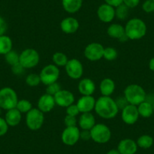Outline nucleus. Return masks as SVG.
Masks as SVG:
<instances>
[{"label": "nucleus", "mask_w": 154, "mask_h": 154, "mask_svg": "<svg viewBox=\"0 0 154 154\" xmlns=\"http://www.w3.org/2000/svg\"><path fill=\"white\" fill-rule=\"evenodd\" d=\"M139 113L137 106L131 104H127L122 109L121 118L124 123L127 125H134L139 119Z\"/></svg>", "instance_id": "12"}, {"label": "nucleus", "mask_w": 154, "mask_h": 154, "mask_svg": "<svg viewBox=\"0 0 154 154\" xmlns=\"http://www.w3.org/2000/svg\"><path fill=\"white\" fill-rule=\"evenodd\" d=\"M8 29V25L6 21L2 17L0 16V35H5Z\"/></svg>", "instance_id": "41"}, {"label": "nucleus", "mask_w": 154, "mask_h": 154, "mask_svg": "<svg viewBox=\"0 0 154 154\" xmlns=\"http://www.w3.org/2000/svg\"><path fill=\"white\" fill-rule=\"evenodd\" d=\"M96 100L92 95H82L77 100L76 105L81 113L91 112L94 109Z\"/></svg>", "instance_id": "16"}, {"label": "nucleus", "mask_w": 154, "mask_h": 154, "mask_svg": "<svg viewBox=\"0 0 154 154\" xmlns=\"http://www.w3.org/2000/svg\"><path fill=\"white\" fill-rule=\"evenodd\" d=\"M11 71H12V72L14 74V75H20L24 72L25 69L21 66V65H20V63H16V64L11 66Z\"/></svg>", "instance_id": "39"}, {"label": "nucleus", "mask_w": 154, "mask_h": 154, "mask_svg": "<svg viewBox=\"0 0 154 154\" xmlns=\"http://www.w3.org/2000/svg\"><path fill=\"white\" fill-rule=\"evenodd\" d=\"M95 124V117L91 112L81 113L78 119V125L82 130H89L90 131Z\"/></svg>", "instance_id": "21"}, {"label": "nucleus", "mask_w": 154, "mask_h": 154, "mask_svg": "<svg viewBox=\"0 0 154 154\" xmlns=\"http://www.w3.org/2000/svg\"><path fill=\"white\" fill-rule=\"evenodd\" d=\"M91 139L95 143L103 144L109 141L112 136L110 129L103 123H96L90 130Z\"/></svg>", "instance_id": "5"}, {"label": "nucleus", "mask_w": 154, "mask_h": 154, "mask_svg": "<svg viewBox=\"0 0 154 154\" xmlns=\"http://www.w3.org/2000/svg\"><path fill=\"white\" fill-rule=\"evenodd\" d=\"M26 125L31 131L40 129L45 122V113L38 108H32L26 113Z\"/></svg>", "instance_id": "7"}, {"label": "nucleus", "mask_w": 154, "mask_h": 154, "mask_svg": "<svg viewBox=\"0 0 154 154\" xmlns=\"http://www.w3.org/2000/svg\"><path fill=\"white\" fill-rule=\"evenodd\" d=\"M41 83L45 85V86L49 84L56 82L60 77V69L54 63L48 64L44 66L39 72Z\"/></svg>", "instance_id": "8"}, {"label": "nucleus", "mask_w": 154, "mask_h": 154, "mask_svg": "<svg viewBox=\"0 0 154 154\" xmlns=\"http://www.w3.org/2000/svg\"><path fill=\"white\" fill-rule=\"evenodd\" d=\"M40 61V55L34 48H26L20 53L19 63L25 69L35 67Z\"/></svg>", "instance_id": "6"}, {"label": "nucleus", "mask_w": 154, "mask_h": 154, "mask_svg": "<svg viewBox=\"0 0 154 154\" xmlns=\"http://www.w3.org/2000/svg\"><path fill=\"white\" fill-rule=\"evenodd\" d=\"M9 154H14V153H9Z\"/></svg>", "instance_id": "48"}, {"label": "nucleus", "mask_w": 154, "mask_h": 154, "mask_svg": "<svg viewBox=\"0 0 154 154\" xmlns=\"http://www.w3.org/2000/svg\"><path fill=\"white\" fill-rule=\"evenodd\" d=\"M80 139L84 140H88L91 139V133L89 130H82L80 131Z\"/></svg>", "instance_id": "43"}, {"label": "nucleus", "mask_w": 154, "mask_h": 154, "mask_svg": "<svg viewBox=\"0 0 154 154\" xmlns=\"http://www.w3.org/2000/svg\"><path fill=\"white\" fill-rule=\"evenodd\" d=\"M68 59L67 56L63 52L60 51H57L52 55V61L54 65L57 67H64L67 63Z\"/></svg>", "instance_id": "27"}, {"label": "nucleus", "mask_w": 154, "mask_h": 154, "mask_svg": "<svg viewBox=\"0 0 154 154\" xmlns=\"http://www.w3.org/2000/svg\"><path fill=\"white\" fill-rule=\"evenodd\" d=\"M149 68L151 71L154 72V57L149 60Z\"/></svg>", "instance_id": "44"}, {"label": "nucleus", "mask_w": 154, "mask_h": 154, "mask_svg": "<svg viewBox=\"0 0 154 154\" xmlns=\"http://www.w3.org/2000/svg\"><path fill=\"white\" fill-rule=\"evenodd\" d=\"M66 115L75 116V117H77L81 113L79 108L77 106L76 103H72V104L69 105L67 107H66Z\"/></svg>", "instance_id": "36"}, {"label": "nucleus", "mask_w": 154, "mask_h": 154, "mask_svg": "<svg viewBox=\"0 0 154 154\" xmlns=\"http://www.w3.org/2000/svg\"><path fill=\"white\" fill-rule=\"evenodd\" d=\"M96 89L94 81L89 78L81 79L78 84V90L82 95H92Z\"/></svg>", "instance_id": "20"}, {"label": "nucleus", "mask_w": 154, "mask_h": 154, "mask_svg": "<svg viewBox=\"0 0 154 154\" xmlns=\"http://www.w3.org/2000/svg\"><path fill=\"white\" fill-rule=\"evenodd\" d=\"M5 60L8 64L10 66H13V65L16 64V63H19V57H20V54L14 50H11L9 52L5 54Z\"/></svg>", "instance_id": "31"}, {"label": "nucleus", "mask_w": 154, "mask_h": 154, "mask_svg": "<svg viewBox=\"0 0 154 154\" xmlns=\"http://www.w3.org/2000/svg\"><path fill=\"white\" fill-rule=\"evenodd\" d=\"M63 123L66 127H74L77 126L78 124V119L75 116L66 115L63 119Z\"/></svg>", "instance_id": "35"}, {"label": "nucleus", "mask_w": 154, "mask_h": 154, "mask_svg": "<svg viewBox=\"0 0 154 154\" xmlns=\"http://www.w3.org/2000/svg\"><path fill=\"white\" fill-rule=\"evenodd\" d=\"M104 47L98 42H91L87 45L84 49V56L89 61H98L103 58Z\"/></svg>", "instance_id": "10"}, {"label": "nucleus", "mask_w": 154, "mask_h": 154, "mask_svg": "<svg viewBox=\"0 0 154 154\" xmlns=\"http://www.w3.org/2000/svg\"><path fill=\"white\" fill-rule=\"evenodd\" d=\"M5 119L9 127H16L20 123L22 119V113L17 109H8L5 115Z\"/></svg>", "instance_id": "22"}, {"label": "nucleus", "mask_w": 154, "mask_h": 154, "mask_svg": "<svg viewBox=\"0 0 154 154\" xmlns=\"http://www.w3.org/2000/svg\"><path fill=\"white\" fill-rule=\"evenodd\" d=\"M140 1V0H123L122 4H124L128 8H134L139 5Z\"/></svg>", "instance_id": "40"}, {"label": "nucleus", "mask_w": 154, "mask_h": 154, "mask_svg": "<svg viewBox=\"0 0 154 154\" xmlns=\"http://www.w3.org/2000/svg\"><path fill=\"white\" fill-rule=\"evenodd\" d=\"M106 33L110 38L119 39V41H125L128 39L125 35V26L119 23H111L106 29Z\"/></svg>", "instance_id": "17"}, {"label": "nucleus", "mask_w": 154, "mask_h": 154, "mask_svg": "<svg viewBox=\"0 0 154 154\" xmlns=\"http://www.w3.org/2000/svg\"><path fill=\"white\" fill-rule=\"evenodd\" d=\"M62 7L66 12L75 14L81 9L83 0H62Z\"/></svg>", "instance_id": "24"}, {"label": "nucleus", "mask_w": 154, "mask_h": 154, "mask_svg": "<svg viewBox=\"0 0 154 154\" xmlns=\"http://www.w3.org/2000/svg\"><path fill=\"white\" fill-rule=\"evenodd\" d=\"M136 143L142 149H149L153 144V138L149 134H143L137 138Z\"/></svg>", "instance_id": "28"}, {"label": "nucleus", "mask_w": 154, "mask_h": 154, "mask_svg": "<svg viewBox=\"0 0 154 154\" xmlns=\"http://www.w3.org/2000/svg\"><path fill=\"white\" fill-rule=\"evenodd\" d=\"M137 107L139 116L141 117L149 118L154 113L152 104L149 102L146 101V100L137 105Z\"/></svg>", "instance_id": "26"}, {"label": "nucleus", "mask_w": 154, "mask_h": 154, "mask_svg": "<svg viewBox=\"0 0 154 154\" xmlns=\"http://www.w3.org/2000/svg\"><path fill=\"white\" fill-rule=\"evenodd\" d=\"M26 84L29 87H36L41 83V79L39 74L29 73L26 75L25 79Z\"/></svg>", "instance_id": "32"}, {"label": "nucleus", "mask_w": 154, "mask_h": 154, "mask_svg": "<svg viewBox=\"0 0 154 154\" xmlns=\"http://www.w3.org/2000/svg\"><path fill=\"white\" fill-rule=\"evenodd\" d=\"M2 109L0 107V116H1V114H2Z\"/></svg>", "instance_id": "46"}, {"label": "nucleus", "mask_w": 154, "mask_h": 154, "mask_svg": "<svg viewBox=\"0 0 154 154\" xmlns=\"http://www.w3.org/2000/svg\"><path fill=\"white\" fill-rule=\"evenodd\" d=\"M105 3L108 4V5H111V6L116 8L119 5H122L123 2V0H104Z\"/></svg>", "instance_id": "42"}, {"label": "nucleus", "mask_w": 154, "mask_h": 154, "mask_svg": "<svg viewBox=\"0 0 154 154\" xmlns=\"http://www.w3.org/2000/svg\"><path fill=\"white\" fill-rule=\"evenodd\" d=\"M65 67V71L71 79L77 80L82 79L84 72L82 62L76 58L69 59Z\"/></svg>", "instance_id": "9"}, {"label": "nucleus", "mask_w": 154, "mask_h": 154, "mask_svg": "<svg viewBox=\"0 0 154 154\" xmlns=\"http://www.w3.org/2000/svg\"><path fill=\"white\" fill-rule=\"evenodd\" d=\"M115 82L110 78H104L99 85V90L102 96H111L115 91Z\"/></svg>", "instance_id": "23"}, {"label": "nucleus", "mask_w": 154, "mask_h": 154, "mask_svg": "<svg viewBox=\"0 0 154 154\" xmlns=\"http://www.w3.org/2000/svg\"><path fill=\"white\" fill-rule=\"evenodd\" d=\"M80 140V130L77 126L66 127L61 134V140L66 146H74Z\"/></svg>", "instance_id": "11"}, {"label": "nucleus", "mask_w": 154, "mask_h": 154, "mask_svg": "<svg viewBox=\"0 0 154 154\" xmlns=\"http://www.w3.org/2000/svg\"><path fill=\"white\" fill-rule=\"evenodd\" d=\"M125 35L130 40H138L145 36L146 25L143 20L137 17L130 19L125 26Z\"/></svg>", "instance_id": "2"}, {"label": "nucleus", "mask_w": 154, "mask_h": 154, "mask_svg": "<svg viewBox=\"0 0 154 154\" xmlns=\"http://www.w3.org/2000/svg\"><path fill=\"white\" fill-rule=\"evenodd\" d=\"M119 108L116 100L111 96H100L96 100L94 111L100 118L111 119L115 118L119 113Z\"/></svg>", "instance_id": "1"}, {"label": "nucleus", "mask_w": 154, "mask_h": 154, "mask_svg": "<svg viewBox=\"0 0 154 154\" xmlns=\"http://www.w3.org/2000/svg\"><path fill=\"white\" fill-rule=\"evenodd\" d=\"M142 9L146 13H152L154 11V2L152 0H145L142 4Z\"/></svg>", "instance_id": "37"}, {"label": "nucleus", "mask_w": 154, "mask_h": 154, "mask_svg": "<svg viewBox=\"0 0 154 154\" xmlns=\"http://www.w3.org/2000/svg\"><path fill=\"white\" fill-rule=\"evenodd\" d=\"M152 108H153V112H154V103H152Z\"/></svg>", "instance_id": "47"}, {"label": "nucleus", "mask_w": 154, "mask_h": 154, "mask_svg": "<svg viewBox=\"0 0 154 154\" xmlns=\"http://www.w3.org/2000/svg\"><path fill=\"white\" fill-rule=\"evenodd\" d=\"M106 154H120V153H119V150H118L117 148H116V149H109V150L108 151Z\"/></svg>", "instance_id": "45"}, {"label": "nucleus", "mask_w": 154, "mask_h": 154, "mask_svg": "<svg viewBox=\"0 0 154 154\" xmlns=\"http://www.w3.org/2000/svg\"><path fill=\"white\" fill-rule=\"evenodd\" d=\"M15 90L11 87H4L0 89V107L5 110L15 108L18 101Z\"/></svg>", "instance_id": "4"}, {"label": "nucleus", "mask_w": 154, "mask_h": 154, "mask_svg": "<svg viewBox=\"0 0 154 154\" xmlns=\"http://www.w3.org/2000/svg\"><path fill=\"white\" fill-rule=\"evenodd\" d=\"M152 1H153V2H154V0H152Z\"/></svg>", "instance_id": "49"}, {"label": "nucleus", "mask_w": 154, "mask_h": 154, "mask_svg": "<svg viewBox=\"0 0 154 154\" xmlns=\"http://www.w3.org/2000/svg\"><path fill=\"white\" fill-rule=\"evenodd\" d=\"M128 9L129 8L127 6H125L124 4L119 5L116 8H115L116 12V17L119 20H123L127 18L128 15Z\"/></svg>", "instance_id": "33"}, {"label": "nucleus", "mask_w": 154, "mask_h": 154, "mask_svg": "<svg viewBox=\"0 0 154 154\" xmlns=\"http://www.w3.org/2000/svg\"><path fill=\"white\" fill-rule=\"evenodd\" d=\"M118 57V51L113 47H106L103 49V58L107 61H113Z\"/></svg>", "instance_id": "30"}, {"label": "nucleus", "mask_w": 154, "mask_h": 154, "mask_svg": "<svg viewBox=\"0 0 154 154\" xmlns=\"http://www.w3.org/2000/svg\"><path fill=\"white\" fill-rule=\"evenodd\" d=\"M137 147L136 141L131 138H125L119 142L117 149L120 154H135Z\"/></svg>", "instance_id": "19"}, {"label": "nucleus", "mask_w": 154, "mask_h": 154, "mask_svg": "<svg viewBox=\"0 0 154 154\" xmlns=\"http://www.w3.org/2000/svg\"><path fill=\"white\" fill-rule=\"evenodd\" d=\"M123 95L128 104L137 106L146 100V91L143 87L137 84H131L125 87Z\"/></svg>", "instance_id": "3"}, {"label": "nucleus", "mask_w": 154, "mask_h": 154, "mask_svg": "<svg viewBox=\"0 0 154 154\" xmlns=\"http://www.w3.org/2000/svg\"><path fill=\"white\" fill-rule=\"evenodd\" d=\"M56 106L54 96L45 93L42 94L37 102V108L44 113H47L52 110Z\"/></svg>", "instance_id": "15"}, {"label": "nucleus", "mask_w": 154, "mask_h": 154, "mask_svg": "<svg viewBox=\"0 0 154 154\" xmlns=\"http://www.w3.org/2000/svg\"><path fill=\"white\" fill-rule=\"evenodd\" d=\"M61 86L58 82H53V83L49 84V85H46V88H45V93L48 94H50L51 96H54L60 90H61Z\"/></svg>", "instance_id": "34"}, {"label": "nucleus", "mask_w": 154, "mask_h": 154, "mask_svg": "<svg viewBox=\"0 0 154 154\" xmlns=\"http://www.w3.org/2000/svg\"><path fill=\"white\" fill-rule=\"evenodd\" d=\"M8 128H9V126L7 124L5 118L0 116V137L4 136L5 134H7Z\"/></svg>", "instance_id": "38"}, {"label": "nucleus", "mask_w": 154, "mask_h": 154, "mask_svg": "<svg viewBox=\"0 0 154 154\" xmlns=\"http://www.w3.org/2000/svg\"><path fill=\"white\" fill-rule=\"evenodd\" d=\"M56 105L60 107H67L69 105L74 103L75 96L69 90L61 89L54 96Z\"/></svg>", "instance_id": "14"}, {"label": "nucleus", "mask_w": 154, "mask_h": 154, "mask_svg": "<svg viewBox=\"0 0 154 154\" xmlns=\"http://www.w3.org/2000/svg\"><path fill=\"white\" fill-rule=\"evenodd\" d=\"M60 29L66 34H72L77 32L79 28V20L73 17L63 18L60 23Z\"/></svg>", "instance_id": "18"}, {"label": "nucleus", "mask_w": 154, "mask_h": 154, "mask_svg": "<svg viewBox=\"0 0 154 154\" xmlns=\"http://www.w3.org/2000/svg\"><path fill=\"white\" fill-rule=\"evenodd\" d=\"M22 114L27 113L29 110L32 109V104L27 99H20L18 100L16 107Z\"/></svg>", "instance_id": "29"}, {"label": "nucleus", "mask_w": 154, "mask_h": 154, "mask_svg": "<svg viewBox=\"0 0 154 154\" xmlns=\"http://www.w3.org/2000/svg\"><path fill=\"white\" fill-rule=\"evenodd\" d=\"M13 42L7 35H0V55H5L12 50Z\"/></svg>", "instance_id": "25"}, {"label": "nucleus", "mask_w": 154, "mask_h": 154, "mask_svg": "<svg viewBox=\"0 0 154 154\" xmlns=\"http://www.w3.org/2000/svg\"><path fill=\"white\" fill-rule=\"evenodd\" d=\"M97 15L103 23H111L116 17L115 8L106 3L102 4L97 8Z\"/></svg>", "instance_id": "13"}]
</instances>
